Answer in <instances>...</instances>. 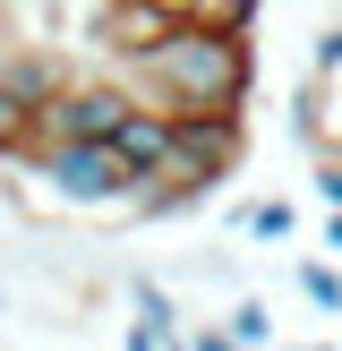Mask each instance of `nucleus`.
Returning <instances> with one entry per match:
<instances>
[{
    "label": "nucleus",
    "mask_w": 342,
    "mask_h": 351,
    "mask_svg": "<svg viewBox=\"0 0 342 351\" xmlns=\"http://www.w3.org/2000/svg\"><path fill=\"white\" fill-rule=\"evenodd\" d=\"M188 351H248V343H239L231 326H197V335H188Z\"/></svg>",
    "instance_id": "nucleus-9"
},
{
    "label": "nucleus",
    "mask_w": 342,
    "mask_h": 351,
    "mask_svg": "<svg viewBox=\"0 0 342 351\" xmlns=\"http://www.w3.org/2000/svg\"><path fill=\"white\" fill-rule=\"evenodd\" d=\"M334 69H342V17L317 34V77H334Z\"/></svg>",
    "instance_id": "nucleus-8"
},
{
    "label": "nucleus",
    "mask_w": 342,
    "mask_h": 351,
    "mask_svg": "<svg viewBox=\"0 0 342 351\" xmlns=\"http://www.w3.org/2000/svg\"><path fill=\"white\" fill-rule=\"evenodd\" d=\"M0 43H9V0H0Z\"/></svg>",
    "instance_id": "nucleus-13"
},
{
    "label": "nucleus",
    "mask_w": 342,
    "mask_h": 351,
    "mask_svg": "<svg viewBox=\"0 0 342 351\" xmlns=\"http://www.w3.org/2000/svg\"><path fill=\"white\" fill-rule=\"evenodd\" d=\"M120 77H129L137 103H163V112H248L256 51H248L239 26L180 17V26H163L146 51H120Z\"/></svg>",
    "instance_id": "nucleus-1"
},
{
    "label": "nucleus",
    "mask_w": 342,
    "mask_h": 351,
    "mask_svg": "<svg viewBox=\"0 0 342 351\" xmlns=\"http://www.w3.org/2000/svg\"><path fill=\"white\" fill-rule=\"evenodd\" d=\"M231 335L248 343V351L265 343V335H274V317H265V300H239V308H231Z\"/></svg>",
    "instance_id": "nucleus-7"
},
{
    "label": "nucleus",
    "mask_w": 342,
    "mask_h": 351,
    "mask_svg": "<svg viewBox=\"0 0 342 351\" xmlns=\"http://www.w3.org/2000/svg\"><path fill=\"white\" fill-rule=\"evenodd\" d=\"M129 112H137L129 77H68L60 95L34 112V146H51V137H111Z\"/></svg>",
    "instance_id": "nucleus-3"
},
{
    "label": "nucleus",
    "mask_w": 342,
    "mask_h": 351,
    "mask_svg": "<svg viewBox=\"0 0 342 351\" xmlns=\"http://www.w3.org/2000/svg\"><path fill=\"white\" fill-rule=\"evenodd\" d=\"M317 351H325V343H317Z\"/></svg>",
    "instance_id": "nucleus-15"
},
{
    "label": "nucleus",
    "mask_w": 342,
    "mask_h": 351,
    "mask_svg": "<svg viewBox=\"0 0 342 351\" xmlns=\"http://www.w3.org/2000/svg\"><path fill=\"white\" fill-rule=\"evenodd\" d=\"M291 223H300V215H291L282 197H256V206H239V232H256V240H291Z\"/></svg>",
    "instance_id": "nucleus-5"
},
{
    "label": "nucleus",
    "mask_w": 342,
    "mask_h": 351,
    "mask_svg": "<svg viewBox=\"0 0 342 351\" xmlns=\"http://www.w3.org/2000/svg\"><path fill=\"white\" fill-rule=\"evenodd\" d=\"M34 154V103L0 77V163H26Z\"/></svg>",
    "instance_id": "nucleus-4"
},
{
    "label": "nucleus",
    "mask_w": 342,
    "mask_h": 351,
    "mask_svg": "<svg viewBox=\"0 0 342 351\" xmlns=\"http://www.w3.org/2000/svg\"><path fill=\"white\" fill-rule=\"evenodd\" d=\"M317 197H325V206H342V163H334V154L317 163Z\"/></svg>",
    "instance_id": "nucleus-10"
},
{
    "label": "nucleus",
    "mask_w": 342,
    "mask_h": 351,
    "mask_svg": "<svg viewBox=\"0 0 342 351\" xmlns=\"http://www.w3.org/2000/svg\"><path fill=\"white\" fill-rule=\"evenodd\" d=\"M171 351H188V343H171Z\"/></svg>",
    "instance_id": "nucleus-14"
},
{
    "label": "nucleus",
    "mask_w": 342,
    "mask_h": 351,
    "mask_svg": "<svg viewBox=\"0 0 342 351\" xmlns=\"http://www.w3.org/2000/svg\"><path fill=\"white\" fill-rule=\"evenodd\" d=\"M300 291H308L317 308H342V266H325V257H308V266H300Z\"/></svg>",
    "instance_id": "nucleus-6"
},
{
    "label": "nucleus",
    "mask_w": 342,
    "mask_h": 351,
    "mask_svg": "<svg viewBox=\"0 0 342 351\" xmlns=\"http://www.w3.org/2000/svg\"><path fill=\"white\" fill-rule=\"evenodd\" d=\"M26 171H43L60 206H137V171L111 137H51L26 154Z\"/></svg>",
    "instance_id": "nucleus-2"
},
{
    "label": "nucleus",
    "mask_w": 342,
    "mask_h": 351,
    "mask_svg": "<svg viewBox=\"0 0 342 351\" xmlns=\"http://www.w3.org/2000/svg\"><path fill=\"white\" fill-rule=\"evenodd\" d=\"M146 9H163V17H197V0H146Z\"/></svg>",
    "instance_id": "nucleus-12"
},
{
    "label": "nucleus",
    "mask_w": 342,
    "mask_h": 351,
    "mask_svg": "<svg viewBox=\"0 0 342 351\" xmlns=\"http://www.w3.org/2000/svg\"><path fill=\"white\" fill-rule=\"evenodd\" d=\"M325 249L342 257V206H325Z\"/></svg>",
    "instance_id": "nucleus-11"
}]
</instances>
